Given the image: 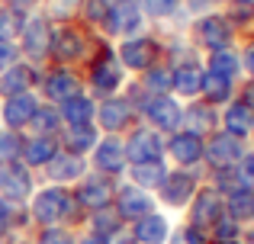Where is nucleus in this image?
I'll use <instances>...</instances> for the list:
<instances>
[{
  "instance_id": "f257e3e1",
  "label": "nucleus",
  "mask_w": 254,
  "mask_h": 244,
  "mask_svg": "<svg viewBox=\"0 0 254 244\" xmlns=\"http://www.w3.org/2000/svg\"><path fill=\"white\" fill-rule=\"evenodd\" d=\"M29 209L32 225L39 228H52V225H64L74 232L77 225L87 222V209L71 196L68 187H55V183H45V187H36V193L26 202Z\"/></svg>"
},
{
  "instance_id": "f03ea898",
  "label": "nucleus",
  "mask_w": 254,
  "mask_h": 244,
  "mask_svg": "<svg viewBox=\"0 0 254 244\" xmlns=\"http://www.w3.org/2000/svg\"><path fill=\"white\" fill-rule=\"evenodd\" d=\"M123 84H126V68L116 58V45H110V39H97L84 74L87 94L93 100H106V97H116L123 90Z\"/></svg>"
},
{
  "instance_id": "7ed1b4c3",
  "label": "nucleus",
  "mask_w": 254,
  "mask_h": 244,
  "mask_svg": "<svg viewBox=\"0 0 254 244\" xmlns=\"http://www.w3.org/2000/svg\"><path fill=\"white\" fill-rule=\"evenodd\" d=\"M116 58L119 64L126 68V74H145L148 68L164 61V42L155 36V32H138V36H129V39H119L116 45Z\"/></svg>"
},
{
  "instance_id": "20e7f679",
  "label": "nucleus",
  "mask_w": 254,
  "mask_h": 244,
  "mask_svg": "<svg viewBox=\"0 0 254 244\" xmlns=\"http://www.w3.org/2000/svg\"><path fill=\"white\" fill-rule=\"evenodd\" d=\"M235 26H232V19L225 16V13H203V16H196L190 23V45L196 51H203V55H209V51H219V49H232L235 45Z\"/></svg>"
},
{
  "instance_id": "39448f33",
  "label": "nucleus",
  "mask_w": 254,
  "mask_h": 244,
  "mask_svg": "<svg viewBox=\"0 0 254 244\" xmlns=\"http://www.w3.org/2000/svg\"><path fill=\"white\" fill-rule=\"evenodd\" d=\"M93 51V42L84 36L77 26L71 23H55V32H52V49H49V61L52 68H71L77 64L84 55Z\"/></svg>"
},
{
  "instance_id": "423d86ee",
  "label": "nucleus",
  "mask_w": 254,
  "mask_h": 244,
  "mask_svg": "<svg viewBox=\"0 0 254 244\" xmlns=\"http://www.w3.org/2000/svg\"><path fill=\"white\" fill-rule=\"evenodd\" d=\"M206 183V167L196 164V167H177L168 174V180L161 183L158 196L168 209H187L196 196V190Z\"/></svg>"
},
{
  "instance_id": "0eeeda50",
  "label": "nucleus",
  "mask_w": 254,
  "mask_h": 244,
  "mask_svg": "<svg viewBox=\"0 0 254 244\" xmlns=\"http://www.w3.org/2000/svg\"><path fill=\"white\" fill-rule=\"evenodd\" d=\"M135 122H142V119H138L135 106L126 100V94L97 100V119H93V125L100 129V135H119L123 138Z\"/></svg>"
},
{
  "instance_id": "6e6552de",
  "label": "nucleus",
  "mask_w": 254,
  "mask_h": 244,
  "mask_svg": "<svg viewBox=\"0 0 254 244\" xmlns=\"http://www.w3.org/2000/svg\"><path fill=\"white\" fill-rule=\"evenodd\" d=\"M52 32H55V23L42 16V13H29L23 23V32H19L16 45H19V55L32 64H45L52 49Z\"/></svg>"
},
{
  "instance_id": "1a4fd4ad",
  "label": "nucleus",
  "mask_w": 254,
  "mask_h": 244,
  "mask_svg": "<svg viewBox=\"0 0 254 244\" xmlns=\"http://www.w3.org/2000/svg\"><path fill=\"white\" fill-rule=\"evenodd\" d=\"M245 151H248V142L229 135L225 129H216L212 135L203 138V167H206V174H209V170H219V167H235Z\"/></svg>"
},
{
  "instance_id": "9d476101",
  "label": "nucleus",
  "mask_w": 254,
  "mask_h": 244,
  "mask_svg": "<svg viewBox=\"0 0 254 244\" xmlns=\"http://www.w3.org/2000/svg\"><path fill=\"white\" fill-rule=\"evenodd\" d=\"M87 164H90L93 174H103V177H110V180H123L126 170H129V157H126L123 138L119 135H100V142H97V148L90 151Z\"/></svg>"
},
{
  "instance_id": "9b49d317",
  "label": "nucleus",
  "mask_w": 254,
  "mask_h": 244,
  "mask_svg": "<svg viewBox=\"0 0 254 244\" xmlns=\"http://www.w3.org/2000/svg\"><path fill=\"white\" fill-rule=\"evenodd\" d=\"M84 87V74H77L74 68H42V81H39V100L52 103V106H62L68 97L81 94Z\"/></svg>"
},
{
  "instance_id": "f8f14e48",
  "label": "nucleus",
  "mask_w": 254,
  "mask_h": 244,
  "mask_svg": "<svg viewBox=\"0 0 254 244\" xmlns=\"http://www.w3.org/2000/svg\"><path fill=\"white\" fill-rule=\"evenodd\" d=\"M164 142L168 138L161 132H155L151 125L145 122H135L129 132L123 135V145H126V157L129 164H145V161H164Z\"/></svg>"
},
{
  "instance_id": "ddd939ff",
  "label": "nucleus",
  "mask_w": 254,
  "mask_h": 244,
  "mask_svg": "<svg viewBox=\"0 0 254 244\" xmlns=\"http://www.w3.org/2000/svg\"><path fill=\"white\" fill-rule=\"evenodd\" d=\"M100 29H103V39H116V42L145 32V13L138 6V0H116Z\"/></svg>"
},
{
  "instance_id": "4468645a",
  "label": "nucleus",
  "mask_w": 254,
  "mask_h": 244,
  "mask_svg": "<svg viewBox=\"0 0 254 244\" xmlns=\"http://www.w3.org/2000/svg\"><path fill=\"white\" fill-rule=\"evenodd\" d=\"M138 119L168 138V135H174V132L184 129V103H180L174 94H168V97H151L148 106L142 109V116H138Z\"/></svg>"
},
{
  "instance_id": "2eb2a0df",
  "label": "nucleus",
  "mask_w": 254,
  "mask_h": 244,
  "mask_svg": "<svg viewBox=\"0 0 254 244\" xmlns=\"http://www.w3.org/2000/svg\"><path fill=\"white\" fill-rule=\"evenodd\" d=\"M116 187H119V180H110V177H103V174H93V170H87L81 180L71 187V196H74V199L87 209V215H90L93 209L113 206Z\"/></svg>"
},
{
  "instance_id": "dca6fc26",
  "label": "nucleus",
  "mask_w": 254,
  "mask_h": 244,
  "mask_svg": "<svg viewBox=\"0 0 254 244\" xmlns=\"http://www.w3.org/2000/svg\"><path fill=\"white\" fill-rule=\"evenodd\" d=\"M222 215H225V196L219 190H212L209 183H203L196 190V196H193V202L187 206V225L209 232Z\"/></svg>"
},
{
  "instance_id": "f3484780",
  "label": "nucleus",
  "mask_w": 254,
  "mask_h": 244,
  "mask_svg": "<svg viewBox=\"0 0 254 244\" xmlns=\"http://www.w3.org/2000/svg\"><path fill=\"white\" fill-rule=\"evenodd\" d=\"M39 81H42V64H32L26 58H19L16 64L0 71V100L19 97V94H36Z\"/></svg>"
},
{
  "instance_id": "a211bd4d",
  "label": "nucleus",
  "mask_w": 254,
  "mask_h": 244,
  "mask_svg": "<svg viewBox=\"0 0 254 244\" xmlns=\"http://www.w3.org/2000/svg\"><path fill=\"white\" fill-rule=\"evenodd\" d=\"M113 209L119 212V219H123L126 225H132V222H138L142 215L155 212V196L138 190L135 183H129V180H119L116 196H113Z\"/></svg>"
},
{
  "instance_id": "6ab92c4d",
  "label": "nucleus",
  "mask_w": 254,
  "mask_h": 244,
  "mask_svg": "<svg viewBox=\"0 0 254 244\" xmlns=\"http://www.w3.org/2000/svg\"><path fill=\"white\" fill-rule=\"evenodd\" d=\"M39 106H42V100H39V94H19V97H6V100H0V122H3V129L10 132H29L32 119H36Z\"/></svg>"
},
{
  "instance_id": "aec40b11",
  "label": "nucleus",
  "mask_w": 254,
  "mask_h": 244,
  "mask_svg": "<svg viewBox=\"0 0 254 244\" xmlns=\"http://www.w3.org/2000/svg\"><path fill=\"white\" fill-rule=\"evenodd\" d=\"M87 170H90L87 157H77V154H71V151H58V154L42 167V177H45V183H55V187H68L71 190Z\"/></svg>"
},
{
  "instance_id": "412c9836",
  "label": "nucleus",
  "mask_w": 254,
  "mask_h": 244,
  "mask_svg": "<svg viewBox=\"0 0 254 244\" xmlns=\"http://www.w3.org/2000/svg\"><path fill=\"white\" fill-rule=\"evenodd\" d=\"M36 193V170H29L23 161H13L3 167V187H0V199L10 202H29V196Z\"/></svg>"
},
{
  "instance_id": "4be33fe9",
  "label": "nucleus",
  "mask_w": 254,
  "mask_h": 244,
  "mask_svg": "<svg viewBox=\"0 0 254 244\" xmlns=\"http://www.w3.org/2000/svg\"><path fill=\"white\" fill-rule=\"evenodd\" d=\"M164 157H171L177 167H196V164H203V138L187 129L174 132L164 142Z\"/></svg>"
},
{
  "instance_id": "5701e85b",
  "label": "nucleus",
  "mask_w": 254,
  "mask_h": 244,
  "mask_svg": "<svg viewBox=\"0 0 254 244\" xmlns=\"http://www.w3.org/2000/svg\"><path fill=\"white\" fill-rule=\"evenodd\" d=\"M219 125H222V116H219L216 106H209V103H203V100L184 103V129L187 132L206 138V135H212Z\"/></svg>"
},
{
  "instance_id": "b1692460",
  "label": "nucleus",
  "mask_w": 254,
  "mask_h": 244,
  "mask_svg": "<svg viewBox=\"0 0 254 244\" xmlns=\"http://www.w3.org/2000/svg\"><path fill=\"white\" fill-rule=\"evenodd\" d=\"M242 90V81H232V77L222 74H212V71H203V84H199V100L209 103V106H225L232 103Z\"/></svg>"
},
{
  "instance_id": "393cba45",
  "label": "nucleus",
  "mask_w": 254,
  "mask_h": 244,
  "mask_svg": "<svg viewBox=\"0 0 254 244\" xmlns=\"http://www.w3.org/2000/svg\"><path fill=\"white\" fill-rule=\"evenodd\" d=\"M62 151V142L49 135H23V151H19V161L29 170H42L52 157Z\"/></svg>"
},
{
  "instance_id": "a878e982",
  "label": "nucleus",
  "mask_w": 254,
  "mask_h": 244,
  "mask_svg": "<svg viewBox=\"0 0 254 244\" xmlns=\"http://www.w3.org/2000/svg\"><path fill=\"white\" fill-rule=\"evenodd\" d=\"M219 116H222V125H219V129H225L229 135L242 138V142L251 138V132H254V109L242 100V97H235L232 103H225V109Z\"/></svg>"
},
{
  "instance_id": "bb28decb",
  "label": "nucleus",
  "mask_w": 254,
  "mask_h": 244,
  "mask_svg": "<svg viewBox=\"0 0 254 244\" xmlns=\"http://www.w3.org/2000/svg\"><path fill=\"white\" fill-rule=\"evenodd\" d=\"M174 71V90L171 94L177 97L180 103H190V100H199V84H203V58L199 61H187V64H177Z\"/></svg>"
},
{
  "instance_id": "cd10ccee",
  "label": "nucleus",
  "mask_w": 254,
  "mask_h": 244,
  "mask_svg": "<svg viewBox=\"0 0 254 244\" xmlns=\"http://www.w3.org/2000/svg\"><path fill=\"white\" fill-rule=\"evenodd\" d=\"M58 142H62V151H71L77 157H90V151L100 142V129L97 125H64Z\"/></svg>"
},
{
  "instance_id": "c85d7f7f",
  "label": "nucleus",
  "mask_w": 254,
  "mask_h": 244,
  "mask_svg": "<svg viewBox=\"0 0 254 244\" xmlns=\"http://www.w3.org/2000/svg\"><path fill=\"white\" fill-rule=\"evenodd\" d=\"M168 174H171V167L164 161H145V164H129L126 180L135 183V187L145 190V193H158L161 183L168 180Z\"/></svg>"
},
{
  "instance_id": "c756f323",
  "label": "nucleus",
  "mask_w": 254,
  "mask_h": 244,
  "mask_svg": "<svg viewBox=\"0 0 254 244\" xmlns=\"http://www.w3.org/2000/svg\"><path fill=\"white\" fill-rule=\"evenodd\" d=\"M129 235L138 244H168L171 222L164 219L161 212H148V215H142L138 222H132V225H129Z\"/></svg>"
},
{
  "instance_id": "7c9ffc66",
  "label": "nucleus",
  "mask_w": 254,
  "mask_h": 244,
  "mask_svg": "<svg viewBox=\"0 0 254 244\" xmlns=\"http://www.w3.org/2000/svg\"><path fill=\"white\" fill-rule=\"evenodd\" d=\"M58 113H62L64 125H93V119H97V100H93L87 90H81V94L68 97V100L58 106Z\"/></svg>"
},
{
  "instance_id": "2f4dec72",
  "label": "nucleus",
  "mask_w": 254,
  "mask_h": 244,
  "mask_svg": "<svg viewBox=\"0 0 254 244\" xmlns=\"http://www.w3.org/2000/svg\"><path fill=\"white\" fill-rule=\"evenodd\" d=\"M203 68L212 71V74H222V77H232V81H245L242 74V58H238V49H219V51H209L203 55Z\"/></svg>"
},
{
  "instance_id": "473e14b6",
  "label": "nucleus",
  "mask_w": 254,
  "mask_h": 244,
  "mask_svg": "<svg viewBox=\"0 0 254 244\" xmlns=\"http://www.w3.org/2000/svg\"><path fill=\"white\" fill-rule=\"evenodd\" d=\"M225 212L238 222V225H254V190L238 187L225 196Z\"/></svg>"
},
{
  "instance_id": "72a5a7b5",
  "label": "nucleus",
  "mask_w": 254,
  "mask_h": 244,
  "mask_svg": "<svg viewBox=\"0 0 254 244\" xmlns=\"http://www.w3.org/2000/svg\"><path fill=\"white\" fill-rule=\"evenodd\" d=\"M123 228H129V225L119 219V212H116L113 206L93 209V212L87 215V232H93V235H103V238H116Z\"/></svg>"
},
{
  "instance_id": "f704fd0d",
  "label": "nucleus",
  "mask_w": 254,
  "mask_h": 244,
  "mask_svg": "<svg viewBox=\"0 0 254 244\" xmlns=\"http://www.w3.org/2000/svg\"><path fill=\"white\" fill-rule=\"evenodd\" d=\"M135 81L142 84L151 97H168L174 90V71H171L168 61H161V64H155V68H148L145 74H138Z\"/></svg>"
},
{
  "instance_id": "c9c22d12",
  "label": "nucleus",
  "mask_w": 254,
  "mask_h": 244,
  "mask_svg": "<svg viewBox=\"0 0 254 244\" xmlns=\"http://www.w3.org/2000/svg\"><path fill=\"white\" fill-rule=\"evenodd\" d=\"M62 129H64V122H62V113H58V106H52V103H42L26 135H49V138H58V135H62Z\"/></svg>"
},
{
  "instance_id": "e433bc0d",
  "label": "nucleus",
  "mask_w": 254,
  "mask_h": 244,
  "mask_svg": "<svg viewBox=\"0 0 254 244\" xmlns=\"http://www.w3.org/2000/svg\"><path fill=\"white\" fill-rule=\"evenodd\" d=\"M209 244H232V241H242V235H245V225H238L235 219H232L229 212L222 215V219L216 222V225L209 228Z\"/></svg>"
},
{
  "instance_id": "4c0bfd02",
  "label": "nucleus",
  "mask_w": 254,
  "mask_h": 244,
  "mask_svg": "<svg viewBox=\"0 0 254 244\" xmlns=\"http://www.w3.org/2000/svg\"><path fill=\"white\" fill-rule=\"evenodd\" d=\"M29 13H16L10 10V6L0 3V39H6V42H16L19 32H23V23Z\"/></svg>"
},
{
  "instance_id": "58836bf2",
  "label": "nucleus",
  "mask_w": 254,
  "mask_h": 244,
  "mask_svg": "<svg viewBox=\"0 0 254 244\" xmlns=\"http://www.w3.org/2000/svg\"><path fill=\"white\" fill-rule=\"evenodd\" d=\"M145 19H171L184 6V0H138Z\"/></svg>"
},
{
  "instance_id": "ea45409f",
  "label": "nucleus",
  "mask_w": 254,
  "mask_h": 244,
  "mask_svg": "<svg viewBox=\"0 0 254 244\" xmlns=\"http://www.w3.org/2000/svg\"><path fill=\"white\" fill-rule=\"evenodd\" d=\"M19 151H23V132H0V164H13L19 161Z\"/></svg>"
},
{
  "instance_id": "a19ab883",
  "label": "nucleus",
  "mask_w": 254,
  "mask_h": 244,
  "mask_svg": "<svg viewBox=\"0 0 254 244\" xmlns=\"http://www.w3.org/2000/svg\"><path fill=\"white\" fill-rule=\"evenodd\" d=\"M168 244H209V235L203 232V228H193V225H177V228H171V235H168Z\"/></svg>"
},
{
  "instance_id": "79ce46f5",
  "label": "nucleus",
  "mask_w": 254,
  "mask_h": 244,
  "mask_svg": "<svg viewBox=\"0 0 254 244\" xmlns=\"http://www.w3.org/2000/svg\"><path fill=\"white\" fill-rule=\"evenodd\" d=\"M113 3H116V0H84V3H81V13H84L87 23L100 29V26H103V19L110 16Z\"/></svg>"
},
{
  "instance_id": "37998d69",
  "label": "nucleus",
  "mask_w": 254,
  "mask_h": 244,
  "mask_svg": "<svg viewBox=\"0 0 254 244\" xmlns=\"http://www.w3.org/2000/svg\"><path fill=\"white\" fill-rule=\"evenodd\" d=\"M32 244H77V235L64 225H52V228H39Z\"/></svg>"
},
{
  "instance_id": "c03bdc74",
  "label": "nucleus",
  "mask_w": 254,
  "mask_h": 244,
  "mask_svg": "<svg viewBox=\"0 0 254 244\" xmlns=\"http://www.w3.org/2000/svg\"><path fill=\"white\" fill-rule=\"evenodd\" d=\"M235 174H238V183H242V187L254 190V148H248L242 154V161L235 164Z\"/></svg>"
},
{
  "instance_id": "a18cd8bd",
  "label": "nucleus",
  "mask_w": 254,
  "mask_h": 244,
  "mask_svg": "<svg viewBox=\"0 0 254 244\" xmlns=\"http://www.w3.org/2000/svg\"><path fill=\"white\" fill-rule=\"evenodd\" d=\"M238 58H242V74H245V81H254V39H248V42L238 49Z\"/></svg>"
},
{
  "instance_id": "49530a36",
  "label": "nucleus",
  "mask_w": 254,
  "mask_h": 244,
  "mask_svg": "<svg viewBox=\"0 0 254 244\" xmlns=\"http://www.w3.org/2000/svg\"><path fill=\"white\" fill-rule=\"evenodd\" d=\"M19 45L16 42H6V39H0V71H6L10 64H16L19 61Z\"/></svg>"
},
{
  "instance_id": "de8ad7c7",
  "label": "nucleus",
  "mask_w": 254,
  "mask_h": 244,
  "mask_svg": "<svg viewBox=\"0 0 254 244\" xmlns=\"http://www.w3.org/2000/svg\"><path fill=\"white\" fill-rule=\"evenodd\" d=\"M216 3H222V0H184V10L193 16H203V13H212Z\"/></svg>"
},
{
  "instance_id": "09e8293b",
  "label": "nucleus",
  "mask_w": 254,
  "mask_h": 244,
  "mask_svg": "<svg viewBox=\"0 0 254 244\" xmlns=\"http://www.w3.org/2000/svg\"><path fill=\"white\" fill-rule=\"evenodd\" d=\"M3 6H10V10H16V13H32L42 0H0Z\"/></svg>"
},
{
  "instance_id": "8fccbe9b",
  "label": "nucleus",
  "mask_w": 254,
  "mask_h": 244,
  "mask_svg": "<svg viewBox=\"0 0 254 244\" xmlns=\"http://www.w3.org/2000/svg\"><path fill=\"white\" fill-rule=\"evenodd\" d=\"M238 97H242V100L254 109V81H242V90H238Z\"/></svg>"
},
{
  "instance_id": "3c124183",
  "label": "nucleus",
  "mask_w": 254,
  "mask_h": 244,
  "mask_svg": "<svg viewBox=\"0 0 254 244\" xmlns=\"http://www.w3.org/2000/svg\"><path fill=\"white\" fill-rule=\"evenodd\" d=\"M77 244H110V238L93 235V232H84V235H77Z\"/></svg>"
},
{
  "instance_id": "603ef678",
  "label": "nucleus",
  "mask_w": 254,
  "mask_h": 244,
  "mask_svg": "<svg viewBox=\"0 0 254 244\" xmlns=\"http://www.w3.org/2000/svg\"><path fill=\"white\" fill-rule=\"evenodd\" d=\"M110 244H138V241L129 235V228H123V232H119L116 238H110Z\"/></svg>"
},
{
  "instance_id": "864d4df0",
  "label": "nucleus",
  "mask_w": 254,
  "mask_h": 244,
  "mask_svg": "<svg viewBox=\"0 0 254 244\" xmlns=\"http://www.w3.org/2000/svg\"><path fill=\"white\" fill-rule=\"evenodd\" d=\"M242 244H254V225H245V235H242Z\"/></svg>"
},
{
  "instance_id": "5fc2aeb1",
  "label": "nucleus",
  "mask_w": 254,
  "mask_h": 244,
  "mask_svg": "<svg viewBox=\"0 0 254 244\" xmlns=\"http://www.w3.org/2000/svg\"><path fill=\"white\" fill-rule=\"evenodd\" d=\"M232 6H245V10H254V0H229Z\"/></svg>"
},
{
  "instance_id": "6e6d98bb",
  "label": "nucleus",
  "mask_w": 254,
  "mask_h": 244,
  "mask_svg": "<svg viewBox=\"0 0 254 244\" xmlns=\"http://www.w3.org/2000/svg\"><path fill=\"white\" fill-rule=\"evenodd\" d=\"M3 167H6V164H0V187H3Z\"/></svg>"
},
{
  "instance_id": "4d7b16f0",
  "label": "nucleus",
  "mask_w": 254,
  "mask_h": 244,
  "mask_svg": "<svg viewBox=\"0 0 254 244\" xmlns=\"http://www.w3.org/2000/svg\"><path fill=\"white\" fill-rule=\"evenodd\" d=\"M10 244H23V241H19V238H16V241H10ZM26 244H32V241H26Z\"/></svg>"
},
{
  "instance_id": "13d9d810",
  "label": "nucleus",
  "mask_w": 254,
  "mask_h": 244,
  "mask_svg": "<svg viewBox=\"0 0 254 244\" xmlns=\"http://www.w3.org/2000/svg\"><path fill=\"white\" fill-rule=\"evenodd\" d=\"M0 132H3V122H0Z\"/></svg>"
},
{
  "instance_id": "bf43d9fd",
  "label": "nucleus",
  "mask_w": 254,
  "mask_h": 244,
  "mask_svg": "<svg viewBox=\"0 0 254 244\" xmlns=\"http://www.w3.org/2000/svg\"><path fill=\"white\" fill-rule=\"evenodd\" d=\"M232 244H242V241H232Z\"/></svg>"
},
{
  "instance_id": "052dcab7",
  "label": "nucleus",
  "mask_w": 254,
  "mask_h": 244,
  "mask_svg": "<svg viewBox=\"0 0 254 244\" xmlns=\"http://www.w3.org/2000/svg\"><path fill=\"white\" fill-rule=\"evenodd\" d=\"M251 138H254V132H251Z\"/></svg>"
}]
</instances>
